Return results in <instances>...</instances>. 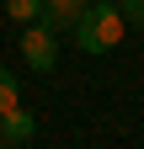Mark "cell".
Wrapping results in <instances>:
<instances>
[{"mask_svg": "<svg viewBox=\"0 0 144 149\" xmlns=\"http://www.w3.org/2000/svg\"><path fill=\"white\" fill-rule=\"evenodd\" d=\"M75 43H80V53H112L123 43V11L107 0H91L75 22Z\"/></svg>", "mask_w": 144, "mask_h": 149, "instance_id": "6da1fadb", "label": "cell"}, {"mask_svg": "<svg viewBox=\"0 0 144 149\" xmlns=\"http://www.w3.org/2000/svg\"><path fill=\"white\" fill-rule=\"evenodd\" d=\"M22 59L32 64V69H53V64H59V37H53L48 27H38V22H32V27H22Z\"/></svg>", "mask_w": 144, "mask_h": 149, "instance_id": "7a4b0ae2", "label": "cell"}, {"mask_svg": "<svg viewBox=\"0 0 144 149\" xmlns=\"http://www.w3.org/2000/svg\"><path fill=\"white\" fill-rule=\"evenodd\" d=\"M80 0H43V6H38V27H48L53 37H59V32H75V22H80Z\"/></svg>", "mask_w": 144, "mask_h": 149, "instance_id": "3957f363", "label": "cell"}, {"mask_svg": "<svg viewBox=\"0 0 144 149\" xmlns=\"http://www.w3.org/2000/svg\"><path fill=\"white\" fill-rule=\"evenodd\" d=\"M32 133H38V117L22 107H11V112H0V144H11V149H22Z\"/></svg>", "mask_w": 144, "mask_h": 149, "instance_id": "277c9868", "label": "cell"}, {"mask_svg": "<svg viewBox=\"0 0 144 149\" xmlns=\"http://www.w3.org/2000/svg\"><path fill=\"white\" fill-rule=\"evenodd\" d=\"M11 107H22V85H16V74L0 64V112H11Z\"/></svg>", "mask_w": 144, "mask_h": 149, "instance_id": "5b68a950", "label": "cell"}, {"mask_svg": "<svg viewBox=\"0 0 144 149\" xmlns=\"http://www.w3.org/2000/svg\"><path fill=\"white\" fill-rule=\"evenodd\" d=\"M38 6H43V0H6V16L22 22V27H32V22H38Z\"/></svg>", "mask_w": 144, "mask_h": 149, "instance_id": "8992f818", "label": "cell"}, {"mask_svg": "<svg viewBox=\"0 0 144 149\" xmlns=\"http://www.w3.org/2000/svg\"><path fill=\"white\" fill-rule=\"evenodd\" d=\"M117 11H123V22H134V27H144V0H123Z\"/></svg>", "mask_w": 144, "mask_h": 149, "instance_id": "52a82bcc", "label": "cell"}, {"mask_svg": "<svg viewBox=\"0 0 144 149\" xmlns=\"http://www.w3.org/2000/svg\"><path fill=\"white\" fill-rule=\"evenodd\" d=\"M107 6H123V0H107Z\"/></svg>", "mask_w": 144, "mask_h": 149, "instance_id": "ba28073f", "label": "cell"}, {"mask_svg": "<svg viewBox=\"0 0 144 149\" xmlns=\"http://www.w3.org/2000/svg\"><path fill=\"white\" fill-rule=\"evenodd\" d=\"M80 6H91V0H80Z\"/></svg>", "mask_w": 144, "mask_h": 149, "instance_id": "9c48e42d", "label": "cell"}]
</instances>
